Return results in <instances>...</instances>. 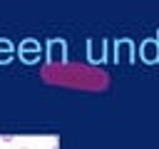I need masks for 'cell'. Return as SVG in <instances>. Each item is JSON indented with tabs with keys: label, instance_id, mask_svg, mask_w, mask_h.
<instances>
[{
	"label": "cell",
	"instance_id": "cell-1",
	"mask_svg": "<svg viewBox=\"0 0 159 149\" xmlns=\"http://www.w3.org/2000/svg\"><path fill=\"white\" fill-rule=\"evenodd\" d=\"M42 79L47 84H62L72 89H92V92H104L109 87V74L99 67H87V65H60L52 62L42 70Z\"/></svg>",
	"mask_w": 159,
	"mask_h": 149
},
{
	"label": "cell",
	"instance_id": "cell-2",
	"mask_svg": "<svg viewBox=\"0 0 159 149\" xmlns=\"http://www.w3.org/2000/svg\"><path fill=\"white\" fill-rule=\"evenodd\" d=\"M22 57H25V62H35V60L40 57V45H37L35 40H27V42L22 45Z\"/></svg>",
	"mask_w": 159,
	"mask_h": 149
},
{
	"label": "cell",
	"instance_id": "cell-3",
	"mask_svg": "<svg viewBox=\"0 0 159 149\" xmlns=\"http://www.w3.org/2000/svg\"><path fill=\"white\" fill-rule=\"evenodd\" d=\"M144 57H147V62H154L157 60V45L154 42H147L144 45Z\"/></svg>",
	"mask_w": 159,
	"mask_h": 149
},
{
	"label": "cell",
	"instance_id": "cell-4",
	"mask_svg": "<svg viewBox=\"0 0 159 149\" xmlns=\"http://www.w3.org/2000/svg\"><path fill=\"white\" fill-rule=\"evenodd\" d=\"M10 52H12L10 50V42L7 40H0V62H7L10 60Z\"/></svg>",
	"mask_w": 159,
	"mask_h": 149
},
{
	"label": "cell",
	"instance_id": "cell-5",
	"mask_svg": "<svg viewBox=\"0 0 159 149\" xmlns=\"http://www.w3.org/2000/svg\"><path fill=\"white\" fill-rule=\"evenodd\" d=\"M20 149H27V147H20Z\"/></svg>",
	"mask_w": 159,
	"mask_h": 149
}]
</instances>
